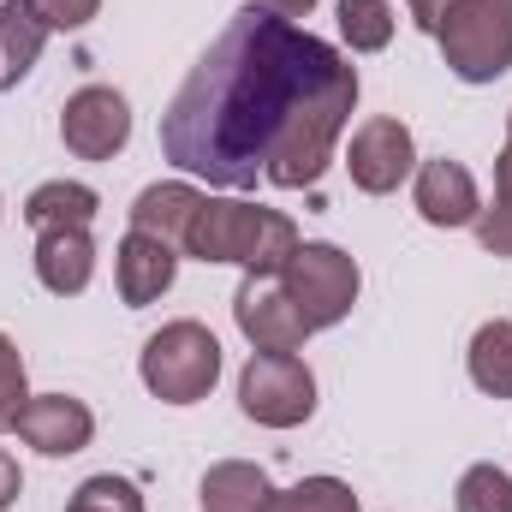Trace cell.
Wrapping results in <instances>:
<instances>
[{
	"label": "cell",
	"instance_id": "ac0fdd59",
	"mask_svg": "<svg viewBox=\"0 0 512 512\" xmlns=\"http://www.w3.org/2000/svg\"><path fill=\"white\" fill-rule=\"evenodd\" d=\"M465 370H471L477 393H489V399H512V322L507 316H495V322H483V328L471 334Z\"/></svg>",
	"mask_w": 512,
	"mask_h": 512
},
{
	"label": "cell",
	"instance_id": "277c9868",
	"mask_svg": "<svg viewBox=\"0 0 512 512\" xmlns=\"http://www.w3.org/2000/svg\"><path fill=\"white\" fill-rule=\"evenodd\" d=\"M441 60L459 84H495L512 72V0H453L435 30Z\"/></svg>",
	"mask_w": 512,
	"mask_h": 512
},
{
	"label": "cell",
	"instance_id": "cb8c5ba5",
	"mask_svg": "<svg viewBox=\"0 0 512 512\" xmlns=\"http://www.w3.org/2000/svg\"><path fill=\"white\" fill-rule=\"evenodd\" d=\"M30 12L48 24V36L54 30H84L96 12H102V0H30Z\"/></svg>",
	"mask_w": 512,
	"mask_h": 512
},
{
	"label": "cell",
	"instance_id": "7a4b0ae2",
	"mask_svg": "<svg viewBox=\"0 0 512 512\" xmlns=\"http://www.w3.org/2000/svg\"><path fill=\"white\" fill-rule=\"evenodd\" d=\"M298 227L292 215L280 209H262V203H245V197H209L197 203L191 227H185V245L179 256H197V262H233L245 274H280L292 251H298Z\"/></svg>",
	"mask_w": 512,
	"mask_h": 512
},
{
	"label": "cell",
	"instance_id": "603a6c76",
	"mask_svg": "<svg viewBox=\"0 0 512 512\" xmlns=\"http://www.w3.org/2000/svg\"><path fill=\"white\" fill-rule=\"evenodd\" d=\"M24 399H30V382H24V358H18V346L0 334V429H12V423H18Z\"/></svg>",
	"mask_w": 512,
	"mask_h": 512
},
{
	"label": "cell",
	"instance_id": "83f0119b",
	"mask_svg": "<svg viewBox=\"0 0 512 512\" xmlns=\"http://www.w3.org/2000/svg\"><path fill=\"white\" fill-rule=\"evenodd\" d=\"M507 143H512V114H507Z\"/></svg>",
	"mask_w": 512,
	"mask_h": 512
},
{
	"label": "cell",
	"instance_id": "8992f818",
	"mask_svg": "<svg viewBox=\"0 0 512 512\" xmlns=\"http://www.w3.org/2000/svg\"><path fill=\"white\" fill-rule=\"evenodd\" d=\"M239 411L262 429H298L316 417V376L298 352H251L239 370Z\"/></svg>",
	"mask_w": 512,
	"mask_h": 512
},
{
	"label": "cell",
	"instance_id": "d4e9b609",
	"mask_svg": "<svg viewBox=\"0 0 512 512\" xmlns=\"http://www.w3.org/2000/svg\"><path fill=\"white\" fill-rule=\"evenodd\" d=\"M405 6H411L417 30H429V36H435V30H441V18L453 12V0H405Z\"/></svg>",
	"mask_w": 512,
	"mask_h": 512
},
{
	"label": "cell",
	"instance_id": "ba28073f",
	"mask_svg": "<svg viewBox=\"0 0 512 512\" xmlns=\"http://www.w3.org/2000/svg\"><path fill=\"white\" fill-rule=\"evenodd\" d=\"M346 173L364 197H393L411 173H417V143H411V126L393 120V114H376L352 131V149H346Z\"/></svg>",
	"mask_w": 512,
	"mask_h": 512
},
{
	"label": "cell",
	"instance_id": "7c38bea8",
	"mask_svg": "<svg viewBox=\"0 0 512 512\" xmlns=\"http://www.w3.org/2000/svg\"><path fill=\"white\" fill-rule=\"evenodd\" d=\"M114 280H120V304H126V310H143V304H155L161 292H173V280H179V251H173L167 239L131 227L126 239H120V251H114Z\"/></svg>",
	"mask_w": 512,
	"mask_h": 512
},
{
	"label": "cell",
	"instance_id": "484cf974",
	"mask_svg": "<svg viewBox=\"0 0 512 512\" xmlns=\"http://www.w3.org/2000/svg\"><path fill=\"white\" fill-rule=\"evenodd\" d=\"M18 495H24V477H18V459H12V453L0 447V512L12 507Z\"/></svg>",
	"mask_w": 512,
	"mask_h": 512
},
{
	"label": "cell",
	"instance_id": "4fadbf2b",
	"mask_svg": "<svg viewBox=\"0 0 512 512\" xmlns=\"http://www.w3.org/2000/svg\"><path fill=\"white\" fill-rule=\"evenodd\" d=\"M36 280L54 298H78L96 280V239H90V227H48V233H36Z\"/></svg>",
	"mask_w": 512,
	"mask_h": 512
},
{
	"label": "cell",
	"instance_id": "d6986e66",
	"mask_svg": "<svg viewBox=\"0 0 512 512\" xmlns=\"http://www.w3.org/2000/svg\"><path fill=\"white\" fill-rule=\"evenodd\" d=\"M262 512H364V507H358L352 483H340V477H304L292 489H274Z\"/></svg>",
	"mask_w": 512,
	"mask_h": 512
},
{
	"label": "cell",
	"instance_id": "e0dca14e",
	"mask_svg": "<svg viewBox=\"0 0 512 512\" xmlns=\"http://www.w3.org/2000/svg\"><path fill=\"white\" fill-rule=\"evenodd\" d=\"M96 215H102V197L90 185H78V179H48V185H36L24 197V221L36 233H48V227H90Z\"/></svg>",
	"mask_w": 512,
	"mask_h": 512
},
{
	"label": "cell",
	"instance_id": "7402d4cb",
	"mask_svg": "<svg viewBox=\"0 0 512 512\" xmlns=\"http://www.w3.org/2000/svg\"><path fill=\"white\" fill-rule=\"evenodd\" d=\"M66 512H143V495H137V483H131V477L102 471V477H84V483L72 489Z\"/></svg>",
	"mask_w": 512,
	"mask_h": 512
},
{
	"label": "cell",
	"instance_id": "30bf717a",
	"mask_svg": "<svg viewBox=\"0 0 512 512\" xmlns=\"http://www.w3.org/2000/svg\"><path fill=\"white\" fill-rule=\"evenodd\" d=\"M12 429L42 459H72V453H84L96 441V411L84 399H72V393H30Z\"/></svg>",
	"mask_w": 512,
	"mask_h": 512
},
{
	"label": "cell",
	"instance_id": "9c48e42d",
	"mask_svg": "<svg viewBox=\"0 0 512 512\" xmlns=\"http://www.w3.org/2000/svg\"><path fill=\"white\" fill-rule=\"evenodd\" d=\"M233 322L256 352H298L316 328L298 316L292 292L280 286V274H245L233 292Z\"/></svg>",
	"mask_w": 512,
	"mask_h": 512
},
{
	"label": "cell",
	"instance_id": "5bb4252c",
	"mask_svg": "<svg viewBox=\"0 0 512 512\" xmlns=\"http://www.w3.org/2000/svg\"><path fill=\"white\" fill-rule=\"evenodd\" d=\"M197 203H203V191L185 185V179L143 185L137 203H131V227H137V233H155V239H167V245L179 251V245H185V227H191V215H197Z\"/></svg>",
	"mask_w": 512,
	"mask_h": 512
},
{
	"label": "cell",
	"instance_id": "44dd1931",
	"mask_svg": "<svg viewBox=\"0 0 512 512\" xmlns=\"http://www.w3.org/2000/svg\"><path fill=\"white\" fill-rule=\"evenodd\" d=\"M453 512H512V471L471 465L453 489Z\"/></svg>",
	"mask_w": 512,
	"mask_h": 512
},
{
	"label": "cell",
	"instance_id": "5b68a950",
	"mask_svg": "<svg viewBox=\"0 0 512 512\" xmlns=\"http://www.w3.org/2000/svg\"><path fill=\"white\" fill-rule=\"evenodd\" d=\"M280 286L292 292L298 316L322 334V328H340V322L352 316L364 274H358V256H346L340 245H328V239H304V245L292 251V262L280 268Z\"/></svg>",
	"mask_w": 512,
	"mask_h": 512
},
{
	"label": "cell",
	"instance_id": "52a82bcc",
	"mask_svg": "<svg viewBox=\"0 0 512 512\" xmlns=\"http://www.w3.org/2000/svg\"><path fill=\"white\" fill-rule=\"evenodd\" d=\"M60 143L78 161H114L131 143V102L114 84H84L60 108Z\"/></svg>",
	"mask_w": 512,
	"mask_h": 512
},
{
	"label": "cell",
	"instance_id": "4316f807",
	"mask_svg": "<svg viewBox=\"0 0 512 512\" xmlns=\"http://www.w3.org/2000/svg\"><path fill=\"white\" fill-rule=\"evenodd\" d=\"M251 6H268V12H280V18H310V12H316V0H251Z\"/></svg>",
	"mask_w": 512,
	"mask_h": 512
},
{
	"label": "cell",
	"instance_id": "2e32d148",
	"mask_svg": "<svg viewBox=\"0 0 512 512\" xmlns=\"http://www.w3.org/2000/svg\"><path fill=\"white\" fill-rule=\"evenodd\" d=\"M268 495H274V483L251 459H221L203 471V512H262Z\"/></svg>",
	"mask_w": 512,
	"mask_h": 512
},
{
	"label": "cell",
	"instance_id": "8fae6325",
	"mask_svg": "<svg viewBox=\"0 0 512 512\" xmlns=\"http://www.w3.org/2000/svg\"><path fill=\"white\" fill-rule=\"evenodd\" d=\"M411 203H417V215H423L429 227H441V233L477 227V215H483V191H477L471 167H465V161H447V155L417 161V173H411Z\"/></svg>",
	"mask_w": 512,
	"mask_h": 512
},
{
	"label": "cell",
	"instance_id": "9a60e30c",
	"mask_svg": "<svg viewBox=\"0 0 512 512\" xmlns=\"http://www.w3.org/2000/svg\"><path fill=\"white\" fill-rule=\"evenodd\" d=\"M42 48H48V24L30 12V0H0V90L30 78Z\"/></svg>",
	"mask_w": 512,
	"mask_h": 512
},
{
	"label": "cell",
	"instance_id": "ffe728a7",
	"mask_svg": "<svg viewBox=\"0 0 512 512\" xmlns=\"http://www.w3.org/2000/svg\"><path fill=\"white\" fill-rule=\"evenodd\" d=\"M340 36L352 54H382L393 42V0H340Z\"/></svg>",
	"mask_w": 512,
	"mask_h": 512
},
{
	"label": "cell",
	"instance_id": "6da1fadb",
	"mask_svg": "<svg viewBox=\"0 0 512 512\" xmlns=\"http://www.w3.org/2000/svg\"><path fill=\"white\" fill-rule=\"evenodd\" d=\"M358 108V66L298 30L292 18L245 6L191 66L161 114V155L221 191H310Z\"/></svg>",
	"mask_w": 512,
	"mask_h": 512
},
{
	"label": "cell",
	"instance_id": "3957f363",
	"mask_svg": "<svg viewBox=\"0 0 512 512\" xmlns=\"http://www.w3.org/2000/svg\"><path fill=\"white\" fill-rule=\"evenodd\" d=\"M137 376L143 387L161 399V405H197L209 399L221 382V340L203 328V322H167L143 340L137 352Z\"/></svg>",
	"mask_w": 512,
	"mask_h": 512
}]
</instances>
